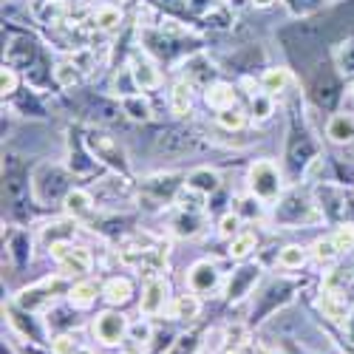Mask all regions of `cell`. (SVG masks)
<instances>
[{"mask_svg": "<svg viewBox=\"0 0 354 354\" xmlns=\"http://www.w3.org/2000/svg\"><path fill=\"white\" fill-rule=\"evenodd\" d=\"M247 185H250V193H252L255 198H261L263 204L275 201V198L281 196V190H283L281 170H278V165L270 162V159H261V162H255V165L250 167Z\"/></svg>", "mask_w": 354, "mask_h": 354, "instance_id": "obj_1", "label": "cell"}, {"mask_svg": "<svg viewBox=\"0 0 354 354\" xmlns=\"http://www.w3.org/2000/svg\"><path fill=\"white\" fill-rule=\"evenodd\" d=\"M60 289H66V281H63V278H46V281H40V283H35V286L23 289V292L17 295V304H20V309H26V312L46 309V306L54 301V292H60Z\"/></svg>", "mask_w": 354, "mask_h": 354, "instance_id": "obj_2", "label": "cell"}, {"mask_svg": "<svg viewBox=\"0 0 354 354\" xmlns=\"http://www.w3.org/2000/svg\"><path fill=\"white\" fill-rule=\"evenodd\" d=\"M51 255L57 258V263H60V270L66 275H82L91 270V252L85 247H71L60 241V244H51Z\"/></svg>", "mask_w": 354, "mask_h": 354, "instance_id": "obj_3", "label": "cell"}, {"mask_svg": "<svg viewBox=\"0 0 354 354\" xmlns=\"http://www.w3.org/2000/svg\"><path fill=\"white\" fill-rule=\"evenodd\" d=\"M128 332H131V326H128V320H125L120 312H102V315H97V320H94V335H97V340L105 343V346L122 343V337H125Z\"/></svg>", "mask_w": 354, "mask_h": 354, "instance_id": "obj_4", "label": "cell"}, {"mask_svg": "<svg viewBox=\"0 0 354 354\" xmlns=\"http://www.w3.org/2000/svg\"><path fill=\"white\" fill-rule=\"evenodd\" d=\"M167 304V281L165 278H151L142 289V304H139V312L145 317H153L165 309Z\"/></svg>", "mask_w": 354, "mask_h": 354, "instance_id": "obj_5", "label": "cell"}, {"mask_svg": "<svg viewBox=\"0 0 354 354\" xmlns=\"http://www.w3.org/2000/svg\"><path fill=\"white\" fill-rule=\"evenodd\" d=\"M218 270L213 267L210 261H198V263H193L190 267V272H187V289L190 292H196V295H204V292H213L216 286H218Z\"/></svg>", "mask_w": 354, "mask_h": 354, "instance_id": "obj_6", "label": "cell"}, {"mask_svg": "<svg viewBox=\"0 0 354 354\" xmlns=\"http://www.w3.org/2000/svg\"><path fill=\"white\" fill-rule=\"evenodd\" d=\"M91 147H94V153L100 159H105L116 170H125V153H122V147L116 145L111 136H91Z\"/></svg>", "mask_w": 354, "mask_h": 354, "instance_id": "obj_7", "label": "cell"}, {"mask_svg": "<svg viewBox=\"0 0 354 354\" xmlns=\"http://www.w3.org/2000/svg\"><path fill=\"white\" fill-rule=\"evenodd\" d=\"M131 77L142 91H153V88L162 85V74L151 60H133L131 63Z\"/></svg>", "mask_w": 354, "mask_h": 354, "instance_id": "obj_8", "label": "cell"}, {"mask_svg": "<svg viewBox=\"0 0 354 354\" xmlns=\"http://www.w3.org/2000/svg\"><path fill=\"white\" fill-rule=\"evenodd\" d=\"M326 136L335 145H348L354 142V116L351 113H335L329 125H326Z\"/></svg>", "mask_w": 354, "mask_h": 354, "instance_id": "obj_9", "label": "cell"}, {"mask_svg": "<svg viewBox=\"0 0 354 354\" xmlns=\"http://www.w3.org/2000/svg\"><path fill=\"white\" fill-rule=\"evenodd\" d=\"M63 207H66V213L71 218H85V216H91V210H94V198H91V193L74 187V190L66 193Z\"/></svg>", "mask_w": 354, "mask_h": 354, "instance_id": "obj_10", "label": "cell"}, {"mask_svg": "<svg viewBox=\"0 0 354 354\" xmlns=\"http://www.w3.org/2000/svg\"><path fill=\"white\" fill-rule=\"evenodd\" d=\"M320 312L326 315L329 320L335 323H343L348 317V306H346V298L337 292V289H323V298H320Z\"/></svg>", "mask_w": 354, "mask_h": 354, "instance_id": "obj_11", "label": "cell"}, {"mask_svg": "<svg viewBox=\"0 0 354 354\" xmlns=\"http://www.w3.org/2000/svg\"><path fill=\"white\" fill-rule=\"evenodd\" d=\"M204 102L216 111H227V108H235V91L232 85L227 82H216V85H207V91H204Z\"/></svg>", "mask_w": 354, "mask_h": 354, "instance_id": "obj_12", "label": "cell"}, {"mask_svg": "<svg viewBox=\"0 0 354 354\" xmlns=\"http://www.w3.org/2000/svg\"><path fill=\"white\" fill-rule=\"evenodd\" d=\"M187 187H193V190H198V193H204V196H210V193H216V190L221 187V179H218L216 170L198 167V170H193V173L187 176Z\"/></svg>", "mask_w": 354, "mask_h": 354, "instance_id": "obj_13", "label": "cell"}, {"mask_svg": "<svg viewBox=\"0 0 354 354\" xmlns=\"http://www.w3.org/2000/svg\"><path fill=\"white\" fill-rule=\"evenodd\" d=\"M198 312H201V304H198V298H196V292H190V295H176L173 304H170V317H176V320H196Z\"/></svg>", "mask_w": 354, "mask_h": 354, "instance_id": "obj_14", "label": "cell"}, {"mask_svg": "<svg viewBox=\"0 0 354 354\" xmlns=\"http://www.w3.org/2000/svg\"><path fill=\"white\" fill-rule=\"evenodd\" d=\"M131 295H133V286L128 278H111L105 286H102V298L113 306H120V304H128L131 301Z\"/></svg>", "mask_w": 354, "mask_h": 354, "instance_id": "obj_15", "label": "cell"}, {"mask_svg": "<svg viewBox=\"0 0 354 354\" xmlns=\"http://www.w3.org/2000/svg\"><path fill=\"white\" fill-rule=\"evenodd\" d=\"M68 301H71V306H77V309H88V306L97 301V286H94L91 281L74 283V286L68 289Z\"/></svg>", "mask_w": 354, "mask_h": 354, "instance_id": "obj_16", "label": "cell"}, {"mask_svg": "<svg viewBox=\"0 0 354 354\" xmlns=\"http://www.w3.org/2000/svg\"><path fill=\"white\" fill-rule=\"evenodd\" d=\"M190 102H193V94H190V82H176L173 85V91H170V108H173V113H179V116H185V113H190Z\"/></svg>", "mask_w": 354, "mask_h": 354, "instance_id": "obj_17", "label": "cell"}, {"mask_svg": "<svg viewBox=\"0 0 354 354\" xmlns=\"http://www.w3.org/2000/svg\"><path fill=\"white\" fill-rule=\"evenodd\" d=\"M122 111L131 116V120H139V122H147V120H151V102H147L142 94L122 97Z\"/></svg>", "mask_w": 354, "mask_h": 354, "instance_id": "obj_18", "label": "cell"}, {"mask_svg": "<svg viewBox=\"0 0 354 354\" xmlns=\"http://www.w3.org/2000/svg\"><path fill=\"white\" fill-rule=\"evenodd\" d=\"M173 232L179 235V239H193V235L201 232V216L198 213H182L179 218L173 221Z\"/></svg>", "mask_w": 354, "mask_h": 354, "instance_id": "obj_19", "label": "cell"}, {"mask_svg": "<svg viewBox=\"0 0 354 354\" xmlns=\"http://www.w3.org/2000/svg\"><path fill=\"white\" fill-rule=\"evenodd\" d=\"M255 244H258L255 232H239L235 239H230V258H235V261L247 258L255 250Z\"/></svg>", "mask_w": 354, "mask_h": 354, "instance_id": "obj_20", "label": "cell"}, {"mask_svg": "<svg viewBox=\"0 0 354 354\" xmlns=\"http://www.w3.org/2000/svg\"><path fill=\"white\" fill-rule=\"evenodd\" d=\"M289 82V71L286 68H267L261 77V85H263V91L267 94H281L283 88Z\"/></svg>", "mask_w": 354, "mask_h": 354, "instance_id": "obj_21", "label": "cell"}, {"mask_svg": "<svg viewBox=\"0 0 354 354\" xmlns=\"http://www.w3.org/2000/svg\"><path fill=\"white\" fill-rule=\"evenodd\" d=\"M94 23H97V28H102V32H116L122 23V12L116 6H100L94 15Z\"/></svg>", "mask_w": 354, "mask_h": 354, "instance_id": "obj_22", "label": "cell"}, {"mask_svg": "<svg viewBox=\"0 0 354 354\" xmlns=\"http://www.w3.org/2000/svg\"><path fill=\"white\" fill-rule=\"evenodd\" d=\"M278 263H281L283 270H301L304 263H306V250H304V247H298V244H289V247H283V250H281Z\"/></svg>", "mask_w": 354, "mask_h": 354, "instance_id": "obj_23", "label": "cell"}, {"mask_svg": "<svg viewBox=\"0 0 354 354\" xmlns=\"http://www.w3.org/2000/svg\"><path fill=\"white\" fill-rule=\"evenodd\" d=\"M218 125L227 128V131H239L247 125V113L241 108H227V111H218Z\"/></svg>", "mask_w": 354, "mask_h": 354, "instance_id": "obj_24", "label": "cell"}, {"mask_svg": "<svg viewBox=\"0 0 354 354\" xmlns=\"http://www.w3.org/2000/svg\"><path fill=\"white\" fill-rule=\"evenodd\" d=\"M337 255H340V250H337L335 239H320V241H315V258H317L320 263H332Z\"/></svg>", "mask_w": 354, "mask_h": 354, "instance_id": "obj_25", "label": "cell"}, {"mask_svg": "<svg viewBox=\"0 0 354 354\" xmlns=\"http://www.w3.org/2000/svg\"><path fill=\"white\" fill-rule=\"evenodd\" d=\"M239 227H241V216L239 213H227L221 218V224H218V235H221V239H235V235L241 232Z\"/></svg>", "mask_w": 354, "mask_h": 354, "instance_id": "obj_26", "label": "cell"}, {"mask_svg": "<svg viewBox=\"0 0 354 354\" xmlns=\"http://www.w3.org/2000/svg\"><path fill=\"white\" fill-rule=\"evenodd\" d=\"M272 113V97L270 94H255L252 97V116L255 120H267Z\"/></svg>", "mask_w": 354, "mask_h": 354, "instance_id": "obj_27", "label": "cell"}, {"mask_svg": "<svg viewBox=\"0 0 354 354\" xmlns=\"http://www.w3.org/2000/svg\"><path fill=\"white\" fill-rule=\"evenodd\" d=\"M332 239H335V244H337L340 252H343V250H354V224L337 227V232L332 235Z\"/></svg>", "mask_w": 354, "mask_h": 354, "instance_id": "obj_28", "label": "cell"}, {"mask_svg": "<svg viewBox=\"0 0 354 354\" xmlns=\"http://www.w3.org/2000/svg\"><path fill=\"white\" fill-rule=\"evenodd\" d=\"M51 351H54V354H77L80 346H77V340H74L71 335H57V337L51 340Z\"/></svg>", "mask_w": 354, "mask_h": 354, "instance_id": "obj_29", "label": "cell"}, {"mask_svg": "<svg viewBox=\"0 0 354 354\" xmlns=\"http://www.w3.org/2000/svg\"><path fill=\"white\" fill-rule=\"evenodd\" d=\"M54 77H57V85H63V88H71L77 82V68L71 63H60L54 68Z\"/></svg>", "mask_w": 354, "mask_h": 354, "instance_id": "obj_30", "label": "cell"}, {"mask_svg": "<svg viewBox=\"0 0 354 354\" xmlns=\"http://www.w3.org/2000/svg\"><path fill=\"white\" fill-rule=\"evenodd\" d=\"M0 91H3V97H9V94L17 91V74H15V68H3V71H0Z\"/></svg>", "mask_w": 354, "mask_h": 354, "instance_id": "obj_31", "label": "cell"}, {"mask_svg": "<svg viewBox=\"0 0 354 354\" xmlns=\"http://www.w3.org/2000/svg\"><path fill=\"white\" fill-rule=\"evenodd\" d=\"M261 198H244V201H239V216H247V218H258L261 216Z\"/></svg>", "mask_w": 354, "mask_h": 354, "instance_id": "obj_32", "label": "cell"}, {"mask_svg": "<svg viewBox=\"0 0 354 354\" xmlns=\"http://www.w3.org/2000/svg\"><path fill=\"white\" fill-rule=\"evenodd\" d=\"M131 335H133V337H136V343H142V346H145L147 340H151V329H147L145 323H139V326H131Z\"/></svg>", "mask_w": 354, "mask_h": 354, "instance_id": "obj_33", "label": "cell"}, {"mask_svg": "<svg viewBox=\"0 0 354 354\" xmlns=\"http://www.w3.org/2000/svg\"><path fill=\"white\" fill-rule=\"evenodd\" d=\"M346 335H348V340H354V315L346 317Z\"/></svg>", "mask_w": 354, "mask_h": 354, "instance_id": "obj_34", "label": "cell"}, {"mask_svg": "<svg viewBox=\"0 0 354 354\" xmlns=\"http://www.w3.org/2000/svg\"><path fill=\"white\" fill-rule=\"evenodd\" d=\"M252 3H255V6H261V9H267V6H272V3H275V0H252Z\"/></svg>", "mask_w": 354, "mask_h": 354, "instance_id": "obj_35", "label": "cell"}, {"mask_svg": "<svg viewBox=\"0 0 354 354\" xmlns=\"http://www.w3.org/2000/svg\"><path fill=\"white\" fill-rule=\"evenodd\" d=\"M77 354H91V351H88V348H80V351H77Z\"/></svg>", "mask_w": 354, "mask_h": 354, "instance_id": "obj_36", "label": "cell"}, {"mask_svg": "<svg viewBox=\"0 0 354 354\" xmlns=\"http://www.w3.org/2000/svg\"><path fill=\"white\" fill-rule=\"evenodd\" d=\"M351 88H354V82H351Z\"/></svg>", "mask_w": 354, "mask_h": 354, "instance_id": "obj_37", "label": "cell"}, {"mask_svg": "<svg viewBox=\"0 0 354 354\" xmlns=\"http://www.w3.org/2000/svg\"><path fill=\"white\" fill-rule=\"evenodd\" d=\"M37 3H40V0H37Z\"/></svg>", "mask_w": 354, "mask_h": 354, "instance_id": "obj_38", "label": "cell"}]
</instances>
